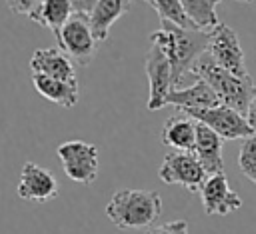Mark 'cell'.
Listing matches in <instances>:
<instances>
[{
  "mask_svg": "<svg viewBox=\"0 0 256 234\" xmlns=\"http://www.w3.org/2000/svg\"><path fill=\"white\" fill-rule=\"evenodd\" d=\"M208 32L180 28L166 20H160V28L150 34V44L158 46L172 64L174 88H180V82L190 74L196 60L208 52Z\"/></svg>",
  "mask_w": 256,
  "mask_h": 234,
  "instance_id": "1",
  "label": "cell"
},
{
  "mask_svg": "<svg viewBox=\"0 0 256 234\" xmlns=\"http://www.w3.org/2000/svg\"><path fill=\"white\" fill-rule=\"evenodd\" d=\"M162 214V198L154 190L124 188L106 204L108 220L120 230L150 228Z\"/></svg>",
  "mask_w": 256,
  "mask_h": 234,
  "instance_id": "2",
  "label": "cell"
},
{
  "mask_svg": "<svg viewBox=\"0 0 256 234\" xmlns=\"http://www.w3.org/2000/svg\"><path fill=\"white\" fill-rule=\"evenodd\" d=\"M190 74L196 80H204L216 92V96L220 98V102L224 106H230L246 116V110H248V104H250V98L254 92L252 78H238V76L230 74L228 70L220 68L208 52L196 60Z\"/></svg>",
  "mask_w": 256,
  "mask_h": 234,
  "instance_id": "3",
  "label": "cell"
},
{
  "mask_svg": "<svg viewBox=\"0 0 256 234\" xmlns=\"http://www.w3.org/2000/svg\"><path fill=\"white\" fill-rule=\"evenodd\" d=\"M58 160L72 182L90 186L98 178V148L84 140H68L56 150Z\"/></svg>",
  "mask_w": 256,
  "mask_h": 234,
  "instance_id": "4",
  "label": "cell"
},
{
  "mask_svg": "<svg viewBox=\"0 0 256 234\" xmlns=\"http://www.w3.org/2000/svg\"><path fill=\"white\" fill-rule=\"evenodd\" d=\"M158 176L164 184H176L188 192H200L208 180V172L194 152H170L164 156Z\"/></svg>",
  "mask_w": 256,
  "mask_h": 234,
  "instance_id": "5",
  "label": "cell"
},
{
  "mask_svg": "<svg viewBox=\"0 0 256 234\" xmlns=\"http://www.w3.org/2000/svg\"><path fill=\"white\" fill-rule=\"evenodd\" d=\"M58 42H60V48L78 66H90L98 52V46H100V42L96 40L92 28H90L88 16L80 14V12H74V16L62 28Z\"/></svg>",
  "mask_w": 256,
  "mask_h": 234,
  "instance_id": "6",
  "label": "cell"
},
{
  "mask_svg": "<svg viewBox=\"0 0 256 234\" xmlns=\"http://www.w3.org/2000/svg\"><path fill=\"white\" fill-rule=\"evenodd\" d=\"M208 36H210L208 54L212 56V60L220 68L228 70L230 74L238 78H250L248 68H246V56H244V50L240 46L236 32L230 26L220 22L214 30L208 32Z\"/></svg>",
  "mask_w": 256,
  "mask_h": 234,
  "instance_id": "7",
  "label": "cell"
},
{
  "mask_svg": "<svg viewBox=\"0 0 256 234\" xmlns=\"http://www.w3.org/2000/svg\"><path fill=\"white\" fill-rule=\"evenodd\" d=\"M190 118H194L196 122L208 126L210 130H214L222 140H246L252 134H256L252 130V126L248 124L246 116L240 114L238 110L230 108V106H216V108H206V110H194V112H184Z\"/></svg>",
  "mask_w": 256,
  "mask_h": 234,
  "instance_id": "8",
  "label": "cell"
},
{
  "mask_svg": "<svg viewBox=\"0 0 256 234\" xmlns=\"http://www.w3.org/2000/svg\"><path fill=\"white\" fill-rule=\"evenodd\" d=\"M146 74H148V84H150V96H148V110L156 112L166 106L168 94L174 90V74H172V64L168 56L154 44H150V50L146 54L144 62Z\"/></svg>",
  "mask_w": 256,
  "mask_h": 234,
  "instance_id": "9",
  "label": "cell"
},
{
  "mask_svg": "<svg viewBox=\"0 0 256 234\" xmlns=\"http://www.w3.org/2000/svg\"><path fill=\"white\" fill-rule=\"evenodd\" d=\"M16 192L26 202L44 204L58 196V180L50 170H46L34 162H26L22 166Z\"/></svg>",
  "mask_w": 256,
  "mask_h": 234,
  "instance_id": "10",
  "label": "cell"
},
{
  "mask_svg": "<svg viewBox=\"0 0 256 234\" xmlns=\"http://www.w3.org/2000/svg\"><path fill=\"white\" fill-rule=\"evenodd\" d=\"M200 198L208 216H228L242 208V198L230 188L224 172L208 176L206 184L200 190Z\"/></svg>",
  "mask_w": 256,
  "mask_h": 234,
  "instance_id": "11",
  "label": "cell"
},
{
  "mask_svg": "<svg viewBox=\"0 0 256 234\" xmlns=\"http://www.w3.org/2000/svg\"><path fill=\"white\" fill-rule=\"evenodd\" d=\"M30 70H32V74H42V76H50V78L64 80L70 84H78L74 62L62 48L36 50L30 60Z\"/></svg>",
  "mask_w": 256,
  "mask_h": 234,
  "instance_id": "12",
  "label": "cell"
},
{
  "mask_svg": "<svg viewBox=\"0 0 256 234\" xmlns=\"http://www.w3.org/2000/svg\"><path fill=\"white\" fill-rule=\"evenodd\" d=\"M220 104H222L220 98L204 80H196L192 86L186 88H174L166 100V106H174L180 112L206 110V108H216Z\"/></svg>",
  "mask_w": 256,
  "mask_h": 234,
  "instance_id": "13",
  "label": "cell"
},
{
  "mask_svg": "<svg viewBox=\"0 0 256 234\" xmlns=\"http://www.w3.org/2000/svg\"><path fill=\"white\" fill-rule=\"evenodd\" d=\"M222 146H224V140L214 130H210L208 126H204V124L198 122V126H196L194 154L200 160V164L204 166V170L208 172V176H214V174H222L224 172Z\"/></svg>",
  "mask_w": 256,
  "mask_h": 234,
  "instance_id": "14",
  "label": "cell"
},
{
  "mask_svg": "<svg viewBox=\"0 0 256 234\" xmlns=\"http://www.w3.org/2000/svg\"><path fill=\"white\" fill-rule=\"evenodd\" d=\"M198 122L188 114H174L164 122L162 142L174 152H194Z\"/></svg>",
  "mask_w": 256,
  "mask_h": 234,
  "instance_id": "15",
  "label": "cell"
},
{
  "mask_svg": "<svg viewBox=\"0 0 256 234\" xmlns=\"http://www.w3.org/2000/svg\"><path fill=\"white\" fill-rule=\"evenodd\" d=\"M130 0H98L94 10L88 14L90 28L98 42H106L112 26L128 12Z\"/></svg>",
  "mask_w": 256,
  "mask_h": 234,
  "instance_id": "16",
  "label": "cell"
},
{
  "mask_svg": "<svg viewBox=\"0 0 256 234\" xmlns=\"http://www.w3.org/2000/svg\"><path fill=\"white\" fill-rule=\"evenodd\" d=\"M74 12H76L74 0H42L36 12L30 14V20L44 28H50V32L58 40L62 34V28L68 24Z\"/></svg>",
  "mask_w": 256,
  "mask_h": 234,
  "instance_id": "17",
  "label": "cell"
},
{
  "mask_svg": "<svg viewBox=\"0 0 256 234\" xmlns=\"http://www.w3.org/2000/svg\"><path fill=\"white\" fill-rule=\"evenodd\" d=\"M32 86L36 88V92L40 96H44L46 100L62 106V108H74L80 100V86L78 84H70L64 80H56L50 76H42V74H32Z\"/></svg>",
  "mask_w": 256,
  "mask_h": 234,
  "instance_id": "18",
  "label": "cell"
},
{
  "mask_svg": "<svg viewBox=\"0 0 256 234\" xmlns=\"http://www.w3.org/2000/svg\"><path fill=\"white\" fill-rule=\"evenodd\" d=\"M180 2H182L186 16L192 20V24L198 30L210 32L220 24L218 14H216V6L222 0H180Z\"/></svg>",
  "mask_w": 256,
  "mask_h": 234,
  "instance_id": "19",
  "label": "cell"
},
{
  "mask_svg": "<svg viewBox=\"0 0 256 234\" xmlns=\"http://www.w3.org/2000/svg\"><path fill=\"white\" fill-rule=\"evenodd\" d=\"M154 10L158 12L160 20H166V22H172L180 28H188V30H198L192 20L186 16L184 8H182V2L180 0H154Z\"/></svg>",
  "mask_w": 256,
  "mask_h": 234,
  "instance_id": "20",
  "label": "cell"
},
{
  "mask_svg": "<svg viewBox=\"0 0 256 234\" xmlns=\"http://www.w3.org/2000/svg\"><path fill=\"white\" fill-rule=\"evenodd\" d=\"M238 166L242 174L256 184V134H252L242 142L240 154H238Z\"/></svg>",
  "mask_w": 256,
  "mask_h": 234,
  "instance_id": "21",
  "label": "cell"
},
{
  "mask_svg": "<svg viewBox=\"0 0 256 234\" xmlns=\"http://www.w3.org/2000/svg\"><path fill=\"white\" fill-rule=\"evenodd\" d=\"M146 234H190V232H188L186 220H174V222H166L162 226L150 228Z\"/></svg>",
  "mask_w": 256,
  "mask_h": 234,
  "instance_id": "22",
  "label": "cell"
},
{
  "mask_svg": "<svg viewBox=\"0 0 256 234\" xmlns=\"http://www.w3.org/2000/svg\"><path fill=\"white\" fill-rule=\"evenodd\" d=\"M6 4L14 14H22V16L30 18V14L36 12V8L42 4V0H6Z\"/></svg>",
  "mask_w": 256,
  "mask_h": 234,
  "instance_id": "23",
  "label": "cell"
},
{
  "mask_svg": "<svg viewBox=\"0 0 256 234\" xmlns=\"http://www.w3.org/2000/svg\"><path fill=\"white\" fill-rule=\"evenodd\" d=\"M246 120L252 126V130L256 132V86H254V92H252V98H250V104L246 110Z\"/></svg>",
  "mask_w": 256,
  "mask_h": 234,
  "instance_id": "24",
  "label": "cell"
},
{
  "mask_svg": "<svg viewBox=\"0 0 256 234\" xmlns=\"http://www.w3.org/2000/svg\"><path fill=\"white\" fill-rule=\"evenodd\" d=\"M96 4H98V0H76V2H74V8H76V12L88 16V14L94 10Z\"/></svg>",
  "mask_w": 256,
  "mask_h": 234,
  "instance_id": "25",
  "label": "cell"
},
{
  "mask_svg": "<svg viewBox=\"0 0 256 234\" xmlns=\"http://www.w3.org/2000/svg\"><path fill=\"white\" fill-rule=\"evenodd\" d=\"M144 2H148L150 6H154V0H144Z\"/></svg>",
  "mask_w": 256,
  "mask_h": 234,
  "instance_id": "26",
  "label": "cell"
},
{
  "mask_svg": "<svg viewBox=\"0 0 256 234\" xmlns=\"http://www.w3.org/2000/svg\"><path fill=\"white\" fill-rule=\"evenodd\" d=\"M236 2H252V0H236Z\"/></svg>",
  "mask_w": 256,
  "mask_h": 234,
  "instance_id": "27",
  "label": "cell"
},
{
  "mask_svg": "<svg viewBox=\"0 0 256 234\" xmlns=\"http://www.w3.org/2000/svg\"><path fill=\"white\" fill-rule=\"evenodd\" d=\"M74 2H76V0H74Z\"/></svg>",
  "mask_w": 256,
  "mask_h": 234,
  "instance_id": "28",
  "label": "cell"
}]
</instances>
